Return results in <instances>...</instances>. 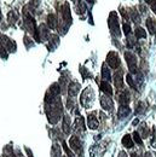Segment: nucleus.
<instances>
[{"label": "nucleus", "mask_w": 156, "mask_h": 157, "mask_svg": "<svg viewBox=\"0 0 156 157\" xmlns=\"http://www.w3.org/2000/svg\"><path fill=\"white\" fill-rule=\"evenodd\" d=\"M80 71H81L82 78H87V76H91V74H88V73L85 70V68H80Z\"/></svg>", "instance_id": "obj_35"}, {"label": "nucleus", "mask_w": 156, "mask_h": 157, "mask_svg": "<svg viewBox=\"0 0 156 157\" xmlns=\"http://www.w3.org/2000/svg\"><path fill=\"white\" fill-rule=\"evenodd\" d=\"M153 134H154V138H153V146L156 147V129L155 128L153 129Z\"/></svg>", "instance_id": "obj_37"}, {"label": "nucleus", "mask_w": 156, "mask_h": 157, "mask_svg": "<svg viewBox=\"0 0 156 157\" xmlns=\"http://www.w3.org/2000/svg\"><path fill=\"white\" fill-rule=\"evenodd\" d=\"M62 128H63V132L65 134H70V117L68 115H65L63 118V124H62Z\"/></svg>", "instance_id": "obj_22"}, {"label": "nucleus", "mask_w": 156, "mask_h": 157, "mask_svg": "<svg viewBox=\"0 0 156 157\" xmlns=\"http://www.w3.org/2000/svg\"><path fill=\"white\" fill-rule=\"evenodd\" d=\"M52 157H60V149L57 144H55L52 147Z\"/></svg>", "instance_id": "obj_29"}, {"label": "nucleus", "mask_w": 156, "mask_h": 157, "mask_svg": "<svg viewBox=\"0 0 156 157\" xmlns=\"http://www.w3.org/2000/svg\"><path fill=\"white\" fill-rule=\"evenodd\" d=\"M24 44H25V46H27V47H30V46H33V41L29 39L28 36H24Z\"/></svg>", "instance_id": "obj_34"}, {"label": "nucleus", "mask_w": 156, "mask_h": 157, "mask_svg": "<svg viewBox=\"0 0 156 157\" xmlns=\"http://www.w3.org/2000/svg\"><path fill=\"white\" fill-rule=\"evenodd\" d=\"M18 18V16H17V13L15 12V11H10L9 12V15H7V20H9V23L10 24H14Z\"/></svg>", "instance_id": "obj_27"}, {"label": "nucleus", "mask_w": 156, "mask_h": 157, "mask_svg": "<svg viewBox=\"0 0 156 157\" xmlns=\"http://www.w3.org/2000/svg\"><path fill=\"white\" fill-rule=\"evenodd\" d=\"M102 78L107 82L111 80V75H110V71H109V68L107 67V64H103V67H102Z\"/></svg>", "instance_id": "obj_23"}, {"label": "nucleus", "mask_w": 156, "mask_h": 157, "mask_svg": "<svg viewBox=\"0 0 156 157\" xmlns=\"http://www.w3.org/2000/svg\"><path fill=\"white\" fill-rule=\"evenodd\" d=\"M1 47H2V45H1V42H0V48H1Z\"/></svg>", "instance_id": "obj_46"}, {"label": "nucleus", "mask_w": 156, "mask_h": 157, "mask_svg": "<svg viewBox=\"0 0 156 157\" xmlns=\"http://www.w3.org/2000/svg\"><path fill=\"white\" fill-rule=\"evenodd\" d=\"M123 32H125L126 35H130L131 34V27H130V24H127V23L123 24Z\"/></svg>", "instance_id": "obj_33"}, {"label": "nucleus", "mask_w": 156, "mask_h": 157, "mask_svg": "<svg viewBox=\"0 0 156 157\" xmlns=\"http://www.w3.org/2000/svg\"><path fill=\"white\" fill-rule=\"evenodd\" d=\"M107 63H108L109 67L113 68V69L119 68V65H120V58H119L116 52L111 51V52L108 53V56H107Z\"/></svg>", "instance_id": "obj_9"}, {"label": "nucleus", "mask_w": 156, "mask_h": 157, "mask_svg": "<svg viewBox=\"0 0 156 157\" xmlns=\"http://www.w3.org/2000/svg\"><path fill=\"white\" fill-rule=\"evenodd\" d=\"M146 28H148L149 33L151 35H154L156 33V21L154 18H151V17H148L146 18Z\"/></svg>", "instance_id": "obj_19"}, {"label": "nucleus", "mask_w": 156, "mask_h": 157, "mask_svg": "<svg viewBox=\"0 0 156 157\" xmlns=\"http://www.w3.org/2000/svg\"><path fill=\"white\" fill-rule=\"evenodd\" d=\"M136 38L138 40L146 38V32H145L143 28H140V27H137V28H136Z\"/></svg>", "instance_id": "obj_26"}, {"label": "nucleus", "mask_w": 156, "mask_h": 157, "mask_svg": "<svg viewBox=\"0 0 156 157\" xmlns=\"http://www.w3.org/2000/svg\"><path fill=\"white\" fill-rule=\"evenodd\" d=\"M39 1L40 0H32V2H33V5H34V6H37V5L39 4Z\"/></svg>", "instance_id": "obj_40"}, {"label": "nucleus", "mask_w": 156, "mask_h": 157, "mask_svg": "<svg viewBox=\"0 0 156 157\" xmlns=\"http://www.w3.org/2000/svg\"><path fill=\"white\" fill-rule=\"evenodd\" d=\"M63 146H64V150H65V152L68 154V156H69V157H74V155L72 154V151L69 150V147L67 146V144H65V143H63Z\"/></svg>", "instance_id": "obj_36"}, {"label": "nucleus", "mask_w": 156, "mask_h": 157, "mask_svg": "<svg viewBox=\"0 0 156 157\" xmlns=\"http://www.w3.org/2000/svg\"><path fill=\"white\" fill-rule=\"evenodd\" d=\"M125 58H126V62H127V65H128V69L132 74L137 73V57L130 51L125 52Z\"/></svg>", "instance_id": "obj_5"}, {"label": "nucleus", "mask_w": 156, "mask_h": 157, "mask_svg": "<svg viewBox=\"0 0 156 157\" xmlns=\"http://www.w3.org/2000/svg\"><path fill=\"white\" fill-rule=\"evenodd\" d=\"M122 145L125 147H127V149L133 147V139H132V137L128 136V134H126L125 137L122 138Z\"/></svg>", "instance_id": "obj_25"}, {"label": "nucleus", "mask_w": 156, "mask_h": 157, "mask_svg": "<svg viewBox=\"0 0 156 157\" xmlns=\"http://www.w3.org/2000/svg\"><path fill=\"white\" fill-rule=\"evenodd\" d=\"M93 99H95V93H93V91L91 90V87H87V88L81 93L80 103H81V105H82V106L88 108L90 105H92Z\"/></svg>", "instance_id": "obj_3"}, {"label": "nucleus", "mask_w": 156, "mask_h": 157, "mask_svg": "<svg viewBox=\"0 0 156 157\" xmlns=\"http://www.w3.org/2000/svg\"><path fill=\"white\" fill-rule=\"evenodd\" d=\"M151 9H153V11L156 13V1H154V2L151 4Z\"/></svg>", "instance_id": "obj_38"}, {"label": "nucleus", "mask_w": 156, "mask_h": 157, "mask_svg": "<svg viewBox=\"0 0 156 157\" xmlns=\"http://www.w3.org/2000/svg\"><path fill=\"white\" fill-rule=\"evenodd\" d=\"M100 106L107 111H111L114 108V103H113L111 98H109L108 96H103V97H100Z\"/></svg>", "instance_id": "obj_10"}, {"label": "nucleus", "mask_w": 156, "mask_h": 157, "mask_svg": "<svg viewBox=\"0 0 156 157\" xmlns=\"http://www.w3.org/2000/svg\"><path fill=\"white\" fill-rule=\"evenodd\" d=\"M86 1H87V2H88V4H91V5H92V4H93V2H95V0H86Z\"/></svg>", "instance_id": "obj_44"}, {"label": "nucleus", "mask_w": 156, "mask_h": 157, "mask_svg": "<svg viewBox=\"0 0 156 157\" xmlns=\"http://www.w3.org/2000/svg\"><path fill=\"white\" fill-rule=\"evenodd\" d=\"M50 28L47 27V25H45V24H41L39 25V28L37 29V32H35V34H34V38L35 40L40 42V41H45V40H47L50 38V30H49Z\"/></svg>", "instance_id": "obj_4"}, {"label": "nucleus", "mask_w": 156, "mask_h": 157, "mask_svg": "<svg viewBox=\"0 0 156 157\" xmlns=\"http://www.w3.org/2000/svg\"><path fill=\"white\" fill-rule=\"evenodd\" d=\"M69 145L70 147L76 151L78 154H82V146H81V143H80V139L78 137H72L69 140Z\"/></svg>", "instance_id": "obj_11"}, {"label": "nucleus", "mask_w": 156, "mask_h": 157, "mask_svg": "<svg viewBox=\"0 0 156 157\" xmlns=\"http://www.w3.org/2000/svg\"><path fill=\"white\" fill-rule=\"evenodd\" d=\"M114 81H115V86L117 87V90H122L123 87V82H122V71H116L114 75Z\"/></svg>", "instance_id": "obj_20"}, {"label": "nucleus", "mask_w": 156, "mask_h": 157, "mask_svg": "<svg viewBox=\"0 0 156 157\" xmlns=\"http://www.w3.org/2000/svg\"><path fill=\"white\" fill-rule=\"evenodd\" d=\"M144 157H153V156H151V154H149V152H145V154H144Z\"/></svg>", "instance_id": "obj_42"}, {"label": "nucleus", "mask_w": 156, "mask_h": 157, "mask_svg": "<svg viewBox=\"0 0 156 157\" xmlns=\"http://www.w3.org/2000/svg\"><path fill=\"white\" fill-rule=\"evenodd\" d=\"M24 28L27 29V32L35 34L38 28L35 25V21L32 17V15H24Z\"/></svg>", "instance_id": "obj_7"}, {"label": "nucleus", "mask_w": 156, "mask_h": 157, "mask_svg": "<svg viewBox=\"0 0 156 157\" xmlns=\"http://www.w3.org/2000/svg\"><path fill=\"white\" fill-rule=\"evenodd\" d=\"M79 91H80V85H79L78 82L69 83V87H68V94H69V97L74 98L79 93Z\"/></svg>", "instance_id": "obj_12"}, {"label": "nucleus", "mask_w": 156, "mask_h": 157, "mask_svg": "<svg viewBox=\"0 0 156 157\" xmlns=\"http://www.w3.org/2000/svg\"><path fill=\"white\" fill-rule=\"evenodd\" d=\"M133 140L136 141L137 144H139V145H143V140H142V137H140V134H139L138 132H135V133H133Z\"/></svg>", "instance_id": "obj_31"}, {"label": "nucleus", "mask_w": 156, "mask_h": 157, "mask_svg": "<svg viewBox=\"0 0 156 157\" xmlns=\"http://www.w3.org/2000/svg\"><path fill=\"white\" fill-rule=\"evenodd\" d=\"M57 25H58V21H57L56 15L50 13V15L47 16V27H49L50 29H56Z\"/></svg>", "instance_id": "obj_15"}, {"label": "nucleus", "mask_w": 156, "mask_h": 157, "mask_svg": "<svg viewBox=\"0 0 156 157\" xmlns=\"http://www.w3.org/2000/svg\"><path fill=\"white\" fill-rule=\"evenodd\" d=\"M108 24H109V28H110L113 35H115V36H120V35H121L120 25H119V17H117V13L115 11H113V12L109 15Z\"/></svg>", "instance_id": "obj_2"}, {"label": "nucleus", "mask_w": 156, "mask_h": 157, "mask_svg": "<svg viewBox=\"0 0 156 157\" xmlns=\"http://www.w3.org/2000/svg\"><path fill=\"white\" fill-rule=\"evenodd\" d=\"M131 157H139V156H138L137 154H135V152H133V154H131Z\"/></svg>", "instance_id": "obj_45"}, {"label": "nucleus", "mask_w": 156, "mask_h": 157, "mask_svg": "<svg viewBox=\"0 0 156 157\" xmlns=\"http://www.w3.org/2000/svg\"><path fill=\"white\" fill-rule=\"evenodd\" d=\"M145 1H146L148 4H150V5H151V4H153L154 1H156V0H145Z\"/></svg>", "instance_id": "obj_43"}, {"label": "nucleus", "mask_w": 156, "mask_h": 157, "mask_svg": "<svg viewBox=\"0 0 156 157\" xmlns=\"http://www.w3.org/2000/svg\"><path fill=\"white\" fill-rule=\"evenodd\" d=\"M138 123H139V120H138V118H136V120L133 121V126H136V124H138Z\"/></svg>", "instance_id": "obj_41"}, {"label": "nucleus", "mask_w": 156, "mask_h": 157, "mask_svg": "<svg viewBox=\"0 0 156 157\" xmlns=\"http://www.w3.org/2000/svg\"><path fill=\"white\" fill-rule=\"evenodd\" d=\"M0 21H1V12H0Z\"/></svg>", "instance_id": "obj_47"}, {"label": "nucleus", "mask_w": 156, "mask_h": 157, "mask_svg": "<svg viewBox=\"0 0 156 157\" xmlns=\"http://www.w3.org/2000/svg\"><path fill=\"white\" fill-rule=\"evenodd\" d=\"M99 87H100V91L104 92L107 96H111V94H113V88H111V86L109 85V82L102 81L100 85H99Z\"/></svg>", "instance_id": "obj_17"}, {"label": "nucleus", "mask_w": 156, "mask_h": 157, "mask_svg": "<svg viewBox=\"0 0 156 157\" xmlns=\"http://www.w3.org/2000/svg\"><path fill=\"white\" fill-rule=\"evenodd\" d=\"M117 100L121 105H127L130 103V94L126 91H121L120 93H117Z\"/></svg>", "instance_id": "obj_13"}, {"label": "nucleus", "mask_w": 156, "mask_h": 157, "mask_svg": "<svg viewBox=\"0 0 156 157\" xmlns=\"http://www.w3.org/2000/svg\"><path fill=\"white\" fill-rule=\"evenodd\" d=\"M136 111L138 114H143L144 111H145V105H144V103H142V101H139L138 104H137V109Z\"/></svg>", "instance_id": "obj_30"}, {"label": "nucleus", "mask_w": 156, "mask_h": 157, "mask_svg": "<svg viewBox=\"0 0 156 157\" xmlns=\"http://www.w3.org/2000/svg\"><path fill=\"white\" fill-rule=\"evenodd\" d=\"M119 157H127V155H126L123 151H120V152H119Z\"/></svg>", "instance_id": "obj_39"}, {"label": "nucleus", "mask_w": 156, "mask_h": 157, "mask_svg": "<svg viewBox=\"0 0 156 157\" xmlns=\"http://www.w3.org/2000/svg\"><path fill=\"white\" fill-rule=\"evenodd\" d=\"M49 40H50V44L47 45V47H49V50H50V51H53V50H55V48L58 46V44H59L58 35H56V34H52V35H50Z\"/></svg>", "instance_id": "obj_14"}, {"label": "nucleus", "mask_w": 156, "mask_h": 157, "mask_svg": "<svg viewBox=\"0 0 156 157\" xmlns=\"http://www.w3.org/2000/svg\"><path fill=\"white\" fill-rule=\"evenodd\" d=\"M130 114H131V109H130L127 105H121V106L119 108V111H117V116H119L120 118L127 117Z\"/></svg>", "instance_id": "obj_18"}, {"label": "nucleus", "mask_w": 156, "mask_h": 157, "mask_svg": "<svg viewBox=\"0 0 156 157\" xmlns=\"http://www.w3.org/2000/svg\"><path fill=\"white\" fill-rule=\"evenodd\" d=\"M0 42L1 45L9 51V52H15L16 51V42L12 41L11 39H9L5 35H0Z\"/></svg>", "instance_id": "obj_8"}, {"label": "nucleus", "mask_w": 156, "mask_h": 157, "mask_svg": "<svg viewBox=\"0 0 156 157\" xmlns=\"http://www.w3.org/2000/svg\"><path fill=\"white\" fill-rule=\"evenodd\" d=\"M126 81H127V83H128V86H130L131 88L137 90L136 81H135V78H132V75H127V76H126Z\"/></svg>", "instance_id": "obj_28"}, {"label": "nucleus", "mask_w": 156, "mask_h": 157, "mask_svg": "<svg viewBox=\"0 0 156 157\" xmlns=\"http://www.w3.org/2000/svg\"><path fill=\"white\" fill-rule=\"evenodd\" d=\"M46 115L49 118V122L55 124L59 121V118L62 116V101L59 97L55 98L52 101H49L46 103Z\"/></svg>", "instance_id": "obj_1"}, {"label": "nucleus", "mask_w": 156, "mask_h": 157, "mask_svg": "<svg viewBox=\"0 0 156 157\" xmlns=\"http://www.w3.org/2000/svg\"><path fill=\"white\" fill-rule=\"evenodd\" d=\"M73 108H75V101H74V98L69 97V99H68V109L70 110Z\"/></svg>", "instance_id": "obj_32"}, {"label": "nucleus", "mask_w": 156, "mask_h": 157, "mask_svg": "<svg viewBox=\"0 0 156 157\" xmlns=\"http://www.w3.org/2000/svg\"><path fill=\"white\" fill-rule=\"evenodd\" d=\"M29 157H33V156H32V155H30V156H29Z\"/></svg>", "instance_id": "obj_48"}, {"label": "nucleus", "mask_w": 156, "mask_h": 157, "mask_svg": "<svg viewBox=\"0 0 156 157\" xmlns=\"http://www.w3.org/2000/svg\"><path fill=\"white\" fill-rule=\"evenodd\" d=\"M75 10H76V12H78L79 15L85 13L86 6H85V4H84L82 0H75Z\"/></svg>", "instance_id": "obj_24"}, {"label": "nucleus", "mask_w": 156, "mask_h": 157, "mask_svg": "<svg viewBox=\"0 0 156 157\" xmlns=\"http://www.w3.org/2000/svg\"><path fill=\"white\" fill-rule=\"evenodd\" d=\"M87 123H88V127L91 128V129H96L98 127V120L96 117V114L93 113V114H90L88 116H87Z\"/></svg>", "instance_id": "obj_16"}, {"label": "nucleus", "mask_w": 156, "mask_h": 157, "mask_svg": "<svg viewBox=\"0 0 156 157\" xmlns=\"http://www.w3.org/2000/svg\"><path fill=\"white\" fill-rule=\"evenodd\" d=\"M74 127H75V131H76V132H79V131H80L81 133H84V132H85V122H84V118L81 117V116L76 117Z\"/></svg>", "instance_id": "obj_21"}, {"label": "nucleus", "mask_w": 156, "mask_h": 157, "mask_svg": "<svg viewBox=\"0 0 156 157\" xmlns=\"http://www.w3.org/2000/svg\"><path fill=\"white\" fill-rule=\"evenodd\" d=\"M60 13H62V17L64 23L69 27L72 24V15H70V6L68 2H64L63 6L60 7Z\"/></svg>", "instance_id": "obj_6"}]
</instances>
